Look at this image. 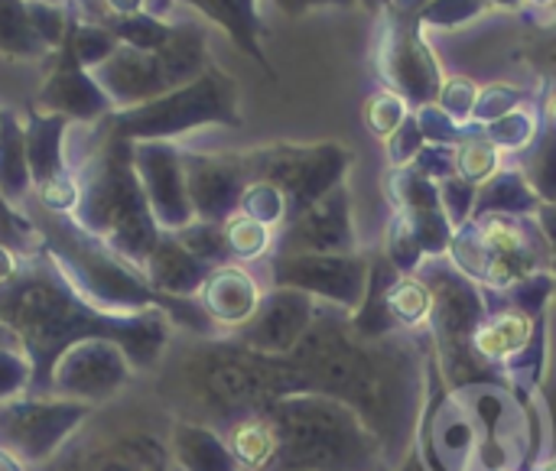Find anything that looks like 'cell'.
Listing matches in <instances>:
<instances>
[{
	"mask_svg": "<svg viewBox=\"0 0 556 471\" xmlns=\"http://www.w3.org/2000/svg\"><path fill=\"white\" fill-rule=\"evenodd\" d=\"M534 133H538V117H534L528 107H515V111H508L505 117H498V120L489 124V140H492L498 150H502V147L521 150V147H528V143L534 140Z\"/></svg>",
	"mask_w": 556,
	"mask_h": 471,
	"instance_id": "30bf717a",
	"label": "cell"
},
{
	"mask_svg": "<svg viewBox=\"0 0 556 471\" xmlns=\"http://www.w3.org/2000/svg\"><path fill=\"white\" fill-rule=\"evenodd\" d=\"M368 273H371V264L362 257H349V254L300 260L303 287L323 290L326 296H336V303H342V306H358L365 300Z\"/></svg>",
	"mask_w": 556,
	"mask_h": 471,
	"instance_id": "277c9868",
	"label": "cell"
},
{
	"mask_svg": "<svg viewBox=\"0 0 556 471\" xmlns=\"http://www.w3.org/2000/svg\"><path fill=\"white\" fill-rule=\"evenodd\" d=\"M225 238H228V247H231L235 254H241V257H257V254H264L267 244H270L267 225L257 221V218H251V215L231 218Z\"/></svg>",
	"mask_w": 556,
	"mask_h": 471,
	"instance_id": "8fae6325",
	"label": "cell"
},
{
	"mask_svg": "<svg viewBox=\"0 0 556 471\" xmlns=\"http://www.w3.org/2000/svg\"><path fill=\"white\" fill-rule=\"evenodd\" d=\"M440 101H443V114L459 127L476 114V101H479V85L469 78H453L440 88Z\"/></svg>",
	"mask_w": 556,
	"mask_h": 471,
	"instance_id": "7c38bea8",
	"label": "cell"
},
{
	"mask_svg": "<svg viewBox=\"0 0 556 471\" xmlns=\"http://www.w3.org/2000/svg\"><path fill=\"white\" fill-rule=\"evenodd\" d=\"M502 150L489 140V137H472V140H463L453 153V173L456 179L469 182V186H482L489 182V176L498 173V156Z\"/></svg>",
	"mask_w": 556,
	"mask_h": 471,
	"instance_id": "ba28073f",
	"label": "cell"
},
{
	"mask_svg": "<svg viewBox=\"0 0 556 471\" xmlns=\"http://www.w3.org/2000/svg\"><path fill=\"white\" fill-rule=\"evenodd\" d=\"M300 430H293V469L313 471H381V443L362 417L339 400H306L293 407Z\"/></svg>",
	"mask_w": 556,
	"mask_h": 471,
	"instance_id": "7a4b0ae2",
	"label": "cell"
},
{
	"mask_svg": "<svg viewBox=\"0 0 556 471\" xmlns=\"http://www.w3.org/2000/svg\"><path fill=\"white\" fill-rule=\"evenodd\" d=\"M547 114H551V120L556 124V88L551 91V98H547Z\"/></svg>",
	"mask_w": 556,
	"mask_h": 471,
	"instance_id": "2e32d148",
	"label": "cell"
},
{
	"mask_svg": "<svg viewBox=\"0 0 556 471\" xmlns=\"http://www.w3.org/2000/svg\"><path fill=\"white\" fill-rule=\"evenodd\" d=\"M208 303H212V313L228 319V322L248 319L254 313V303H257L254 280L244 277L241 270H222L208 287Z\"/></svg>",
	"mask_w": 556,
	"mask_h": 471,
	"instance_id": "8992f818",
	"label": "cell"
},
{
	"mask_svg": "<svg viewBox=\"0 0 556 471\" xmlns=\"http://www.w3.org/2000/svg\"><path fill=\"white\" fill-rule=\"evenodd\" d=\"M525 7H538V10H554L556 0H525Z\"/></svg>",
	"mask_w": 556,
	"mask_h": 471,
	"instance_id": "9a60e30c",
	"label": "cell"
},
{
	"mask_svg": "<svg viewBox=\"0 0 556 471\" xmlns=\"http://www.w3.org/2000/svg\"><path fill=\"white\" fill-rule=\"evenodd\" d=\"M303 244L316 247V251H336L345 254L355 247L352 238V218H349V192L345 186H336L329 199L319 202V208H313L303 225H300Z\"/></svg>",
	"mask_w": 556,
	"mask_h": 471,
	"instance_id": "5b68a950",
	"label": "cell"
},
{
	"mask_svg": "<svg viewBox=\"0 0 556 471\" xmlns=\"http://www.w3.org/2000/svg\"><path fill=\"white\" fill-rule=\"evenodd\" d=\"M534 62H538L541 72H547L551 78H556V23L554 29H551V36L534 49Z\"/></svg>",
	"mask_w": 556,
	"mask_h": 471,
	"instance_id": "4fadbf2b",
	"label": "cell"
},
{
	"mask_svg": "<svg viewBox=\"0 0 556 471\" xmlns=\"http://www.w3.org/2000/svg\"><path fill=\"white\" fill-rule=\"evenodd\" d=\"M303 368L309 384L362 417L384 459H401L420 407V358L407 342L368 339L336 316L309 335Z\"/></svg>",
	"mask_w": 556,
	"mask_h": 471,
	"instance_id": "6da1fadb",
	"label": "cell"
},
{
	"mask_svg": "<svg viewBox=\"0 0 556 471\" xmlns=\"http://www.w3.org/2000/svg\"><path fill=\"white\" fill-rule=\"evenodd\" d=\"M381 72L391 91H397L404 101L427 107L433 98H440L443 81H440L437 59L407 16L394 13V23L381 39Z\"/></svg>",
	"mask_w": 556,
	"mask_h": 471,
	"instance_id": "3957f363",
	"label": "cell"
},
{
	"mask_svg": "<svg viewBox=\"0 0 556 471\" xmlns=\"http://www.w3.org/2000/svg\"><path fill=\"white\" fill-rule=\"evenodd\" d=\"M365 120H368L371 133H378L381 140H391V137L401 130V124L407 120V101H404L397 91L384 88V91H378L375 98H368V104H365Z\"/></svg>",
	"mask_w": 556,
	"mask_h": 471,
	"instance_id": "9c48e42d",
	"label": "cell"
},
{
	"mask_svg": "<svg viewBox=\"0 0 556 471\" xmlns=\"http://www.w3.org/2000/svg\"><path fill=\"white\" fill-rule=\"evenodd\" d=\"M274 3H277L280 10H287V13L296 16V13H303V10H309V7H316V3H345V7H349V3H355V0H274Z\"/></svg>",
	"mask_w": 556,
	"mask_h": 471,
	"instance_id": "5bb4252c",
	"label": "cell"
},
{
	"mask_svg": "<svg viewBox=\"0 0 556 471\" xmlns=\"http://www.w3.org/2000/svg\"><path fill=\"white\" fill-rule=\"evenodd\" d=\"M231 449L238 456V462L251 466V469H264L274 462V456L280 453V436L274 430V423L267 420H244L235 427L231 433Z\"/></svg>",
	"mask_w": 556,
	"mask_h": 471,
	"instance_id": "52a82bcc",
	"label": "cell"
}]
</instances>
